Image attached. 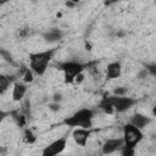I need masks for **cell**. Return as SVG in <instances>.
Instances as JSON below:
<instances>
[{"label": "cell", "mask_w": 156, "mask_h": 156, "mask_svg": "<svg viewBox=\"0 0 156 156\" xmlns=\"http://www.w3.org/2000/svg\"><path fill=\"white\" fill-rule=\"evenodd\" d=\"M122 139H123V146L134 149V146H136V144H139L143 140L141 129L136 128L132 123H127L123 127V138Z\"/></svg>", "instance_id": "cell-4"}, {"label": "cell", "mask_w": 156, "mask_h": 156, "mask_svg": "<svg viewBox=\"0 0 156 156\" xmlns=\"http://www.w3.org/2000/svg\"><path fill=\"white\" fill-rule=\"evenodd\" d=\"M23 80H24L26 83L33 82V72H32V69H26L24 76H23Z\"/></svg>", "instance_id": "cell-15"}, {"label": "cell", "mask_w": 156, "mask_h": 156, "mask_svg": "<svg viewBox=\"0 0 156 156\" xmlns=\"http://www.w3.org/2000/svg\"><path fill=\"white\" fill-rule=\"evenodd\" d=\"M124 94H126V88L119 87V88H117V89L113 90V95H118V96H121V95H124Z\"/></svg>", "instance_id": "cell-17"}, {"label": "cell", "mask_w": 156, "mask_h": 156, "mask_svg": "<svg viewBox=\"0 0 156 156\" xmlns=\"http://www.w3.org/2000/svg\"><path fill=\"white\" fill-rule=\"evenodd\" d=\"M83 79H84V76H83V72H82V73H79V74L74 78V82H76V83H82Z\"/></svg>", "instance_id": "cell-18"}, {"label": "cell", "mask_w": 156, "mask_h": 156, "mask_svg": "<svg viewBox=\"0 0 156 156\" xmlns=\"http://www.w3.org/2000/svg\"><path fill=\"white\" fill-rule=\"evenodd\" d=\"M67 1H71V2H73V4H77L79 0H67Z\"/></svg>", "instance_id": "cell-23"}, {"label": "cell", "mask_w": 156, "mask_h": 156, "mask_svg": "<svg viewBox=\"0 0 156 156\" xmlns=\"http://www.w3.org/2000/svg\"><path fill=\"white\" fill-rule=\"evenodd\" d=\"M60 108V105L58 104H52V105H50V110H52V111H57Z\"/></svg>", "instance_id": "cell-20"}, {"label": "cell", "mask_w": 156, "mask_h": 156, "mask_svg": "<svg viewBox=\"0 0 156 156\" xmlns=\"http://www.w3.org/2000/svg\"><path fill=\"white\" fill-rule=\"evenodd\" d=\"M27 93V85L23 83H18L16 82L13 84V89H12V99L13 101H21L24 95Z\"/></svg>", "instance_id": "cell-11"}, {"label": "cell", "mask_w": 156, "mask_h": 156, "mask_svg": "<svg viewBox=\"0 0 156 156\" xmlns=\"http://www.w3.org/2000/svg\"><path fill=\"white\" fill-rule=\"evenodd\" d=\"M60 100H61V95H60V94L54 95V101H55V102H57V101H60Z\"/></svg>", "instance_id": "cell-21"}, {"label": "cell", "mask_w": 156, "mask_h": 156, "mask_svg": "<svg viewBox=\"0 0 156 156\" xmlns=\"http://www.w3.org/2000/svg\"><path fill=\"white\" fill-rule=\"evenodd\" d=\"M9 116V112H5V111H2V110H0V123L6 118Z\"/></svg>", "instance_id": "cell-19"}, {"label": "cell", "mask_w": 156, "mask_h": 156, "mask_svg": "<svg viewBox=\"0 0 156 156\" xmlns=\"http://www.w3.org/2000/svg\"><path fill=\"white\" fill-rule=\"evenodd\" d=\"M150 122H151L150 117H147V116H145V115H141V113H135V115L132 116L129 123H132L133 126H135V127L139 128V129H143V128L146 127Z\"/></svg>", "instance_id": "cell-9"}, {"label": "cell", "mask_w": 156, "mask_h": 156, "mask_svg": "<svg viewBox=\"0 0 156 156\" xmlns=\"http://www.w3.org/2000/svg\"><path fill=\"white\" fill-rule=\"evenodd\" d=\"M107 1H110V2H115V1H117V0H107Z\"/></svg>", "instance_id": "cell-24"}, {"label": "cell", "mask_w": 156, "mask_h": 156, "mask_svg": "<svg viewBox=\"0 0 156 156\" xmlns=\"http://www.w3.org/2000/svg\"><path fill=\"white\" fill-rule=\"evenodd\" d=\"M24 136H26V141L29 143V144H32V143L35 141V138H34L33 133H32L29 129H26V132H24Z\"/></svg>", "instance_id": "cell-16"}, {"label": "cell", "mask_w": 156, "mask_h": 156, "mask_svg": "<svg viewBox=\"0 0 156 156\" xmlns=\"http://www.w3.org/2000/svg\"><path fill=\"white\" fill-rule=\"evenodd\" d=\"M90 136V130L88 128H80L77 127L73 132H72V138L74 140V143L82 147H84L87 145V141Z\"/></svg>", "instance_id": "cell-7"}, {"label": "cell", "mask_w": 156, "mask_h": 156, "mask_svg": "<svg viewBox=\"0 0 156 156\" xmlns=\"http://www.w3.org/2000/svg\"><path fill=\"white\" fill-rule=\"evenodd\" d=\"M93 116L94 112L90 108H80L72 116L65 118L63 123L68 127H80L89 129L93 126Z\"/></svg>", "instance_id": "cell-2"}, {"label": "cell", "mask_w": 156, "mask_h": 156, "mask_svg": "<svg viewBox=\"0 0 156 156\" xmlns=\"http://www.w3.org/2000/svg\"><path fill=\"white\" fill-rule=\"evenodd\" d=\"M7 1H9V0H0V6H1V5H4V4H5V2H7Z\"/></svg>", "instance_id": "cell-22"}, {"label": "cell", "mask_w": 156, "mask_h": 156, "mask_svg": "<svg viewBox=\"0 0 156 156\" xmlns=\"http://www.w3.org/2000/svg\"><path fill=\"white\" fill-rule=\"evenodd\" d=\"M60 69L63 72V80L66 84H69V83H73L74 82V78L82 73L85 68V65L80 63V62H77V61H66V62H62L60 63Z\"/></svg>", "instance_id": "cell-3"}, {"label": "cell", "mask_w": 156, "mask_h": 156, "mask_svg": "<svg viewBox=\"0 0 156 156\" xmlns=\"http://www.w3.org/2000/svg\"><path fill=\"white\" fill-rule=\"evenodd\" d=\"M107 98L111 101L115 111H117V112H126L136 102L133 98H128L124 95H121V96L112 95V96H107Z\"/></svg>", "instance_id": "cell-5"}, {"label": "cell", "mask_w": 156, "mask_h": 156, "mask_svg": "<svg viewBox=\"0 0 156 156\" xmlns=\"http://www.w3.org/2000/svg\"><path fill=\"white\" fill-rule=\"evenodd\" d=\"M121 147H123V139L122 138L108 139L102 145V154H112Z\"/></svg>", "instance_id": "cell-8"}, {"label": "cell", "mask_w": 156, "mask_h": 156, "mask_svg": "<svg viewBox=\"0 0 156 156\" xmlns=\"http://www.w3.org/2000/svg\"><path fill=\"white\" fill-rule=\"evenodd\" d=\"M10 84H11L10 77L0 73V94H4L5 91H7V89L10 88Z\"/></svg>", "instance_id": "cell-14"}, {"label": "cell", "mask_w": 156, "mask_h": 156, "mask_svg": "<svg viewBox=\"0 0 156 156\" xmlns=\"http://www.w3.org/2000/svg\"><path fill=\"white\" fill-rule=\"evenodd\" d=\"M121 72H122V67H121V63L119 62H111L107 65V68H106V76H107V79H115V78H118L121 76Z\"/></svg>", "instance_id": "cell-10"}, {"label": "cell", "mask_w": 156, "mask_h": 156, "mask_svg": "<svg viewBox=\"0 0 156 156\" xmlns=\"http://www.w3.org/2000/svg\"><path fill=\"white\" fill-rule=\"evenodd\" d=\"M55 49L29 54V68L32 69V72L38 76H43L48 69L49 62L51 61Z\"/></svg>", "instance_id": "cell-1"}, {"label": "cell", "mask_w": 156, "mask_h": 156, "mask_svg": "<svg viewBox=\"0 0 156 156\" xmlns=\"http://www.w3.org/2000/svg\"><path fill=\"white\" fill-rule=\"evenodd\" d=\"M63 37V32L61 29H57V28H52L48 32H45L43 34V38L45 41L48 43H55V41H58L61 38Z\"/></svg>", "instance_id": "cell-12"}, {"label": "cell", "mask_w": 156, "mask_h": 156, "mask_svg": "<svg viewBox=\"0 0 156 156\" xmlns=\"http://www.w3.org/2000/svg\"><path fill=\"white\" fill-rule=\"evenodd\" d=\"M67 145V136H61L56 140H54L52 143H50L48 146H45L41 151L43 156H55L61 154L65 147Z\"/></svg>", "instance_id": "cell-6"}, {"label": "cell", "mask_w": 156, "mask_h": 156, "mask_svg": "<svg viewBox=\"0 0 156 156\" xmlns=\"http://www.w3.org/2000/svg\"><path fill=\"white\" fill-rule=\"evenodd\" d=\"M100 108L105 112V113H107V115H112L113 112H115V108H113V106H112V104H111V101L108 100V98H104L101 101H100Z\"/></svg>", "instance_id": "cell-13"}]
</instances>
